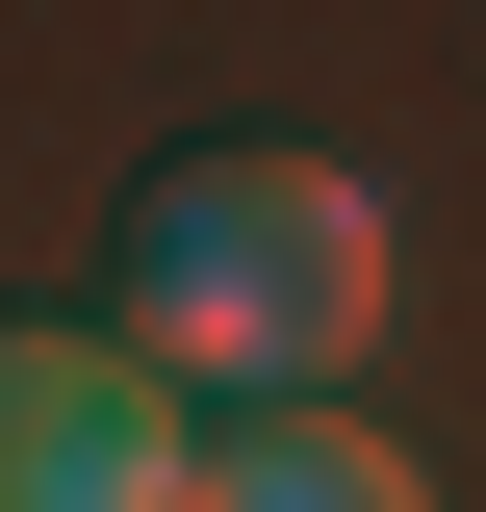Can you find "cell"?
Masks as SVG:
<instances>
[{"label":"cell","instance_id":"obj_1","mask_svg":"<svg viewBox=\"0 0 486 512\" xmlns=\"http://www.w3.org/2000/svg\"><path fill=\"white\" fill-rule=\"evenodd\" d=\"M180 384H256V410H307V384L384 333V180H333V154H154L128 180V308Z\"/></svg>","mask_w":486,"mask_h":512},{"label":"cell","instance_id":"obj_3","mask_svg":"<svg viewBox=\"0 0 486 512\" xmlns=\"http://www.w3.org/2000/svg\"><path fill=\"white\" fill-rule=\"evenodd\" d=\"M205 512H435V461L384 436V410H231V461H205Z\"/></svg>","mask_w":486,"mask_h":512},{"label":"cell","instance_id":"obj_2","mask_svg":"<svg viewBox=\"0 0 486 512\" xmlns=\"http://www.w3.org/2000/svg\"><path fill=\"white\" fill-rule=\"evenodd\" d=\"M205 410L154 333H52V308H0V512H205Z\"/></svg>","mask_w":486,"mask_h":512}]
</instances>
